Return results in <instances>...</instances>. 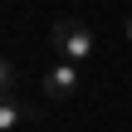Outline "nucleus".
I'll return each instance as SVG.
<instances>
[{
	"instance_id": "f257e3e1",
	"label": "nucleus",
	"mask_w": 132,
	"mask_h": 132,
	"mask_svg": "<svg viewBox=\"0 0 132 132\" xmlns=\"http://www.w3.org/2000/svg\"><path fill=\"white\" fill-rule=\"evenodd\" d=\"M54 49H59V59L83 64V59L93 54V29H88L83 20H59V24H54Z\"/></svg>"
},
{
	"instance_id": "f03ea898",
	"label": "nucleus",
	"mask_w": 132,
	"mask_h": 132,
	"mask_svg": "<svg viewBox=\"0 0 132 132\" xmlns=\"http://www.w3.org/2000/svg\"><path fill=\"white\" fill-rule=\"evenodd\" d=\"M44 93H49V98H73V93H78V64H69V59L49 64V69H44Z\"/></svg>"
},
{
	"instance_id": "7ed1b4c3",
	"label": "nucleus",
	"mask_w": 132,
	"mask_h": 132,
	"mask_svg": "<svg viewBox=\"0 0 132 132\" xmlns=\"http://www.w3.org/2000/svg\"><path fill=\"white\" fill-rule=\"evenodd\" d=\"M24 118H29V113H24V103H20L15 93H5V98H0V132H15Z\"/></svg>"
},
{
	"instance_id": "20e7f679",
	"label": "nucleus",
	"mask_w": 132,
	"mask_h": 132,
	"mask_svg": "<svg viewBox=\"0 0 132 132\" xmlns=\"http://www.w3.org/2000/svg\"><path fill=\"white\" fill-rule=\"evenodd\" d=\"M5 93H15V69H10V59H0V98Z\"/></svg>"
},
{
	"instance_id": "39448f33",
	"label": "nucleus",
	"mask_w": 132,
	"mask_h": 132,
	"mask_svg": "<svg viewBox=\"0 0 132 132\" xmlns=\"http://www.w3.org/2000/svg\"><path fill=\"white\" fill-rule=\"evenodd\" d=\"M127 39H132V20H127Z\"/></svg>"
}]
</instances>
